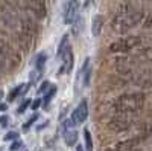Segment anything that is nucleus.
Returning a JSON list of instances; mask_svg holds the SVG:
<instances>
[{"mask_svg":"<svg viewBox=\"0 0 152 151\" xmlns=\"http://www.w3.org/2000/svg\"><path fill=\"white\" fill-rule=\"evenodd\" d=\"M2 98H3V92H2V90H0V99H2Z\"/></svg>","mask_w":152,"mask_h":151,"instance_id":"nucleus-31","label":"nucleus"},{"mask_svg":"<svg viewBox=\"0 0 152 151\" xmlns=\"http://www.w3.org/2000/svg\"><path fill=\"white\" fill-rule=\"evenodd\" d=\"M20 64V57L14 52L8 43L0 40V73L6 70H12Z\"/></svg>","mask_w":152,"mask_h":151,"instance_id":"nucleus-3","label":"nucleus"},{"mask_svg":"<svg viewBox=\"0 0 152 151\" xmlns=\"http://www.w3.org/2000/svg\"><path fill=\"white\" fill-rule=\"evenodd\" d=\"M146 96L140 92L135 93H125L116 98L113 102V108L116 113H126V115H132V113L140 111L145 107Z\"/></svg>","mask_w":152,"mask_h":151,"instance_id":"nucleus-2","label":"nucleus"},{"mask_svg":"<svg viewBox=\"0 0 152 151\" xmlns=\"http://www.w3.org/2000/svg\"><path fill=\"white\" fill-rule=\"evenodd\" d=\"M37 119H38V115H32V116H31V119H29V121H28L26 124L23 125V128H24V130H28V128L31 127V125H32V124H34V122H35Z\"/></svg>","mask_w":152,"mask_h":151,"instance_id":"nucleus-24","label":"nucleus"},{"mask_svg":"<svg viewBox=\"0 0 152 151\" xmlns=\"http://www.w3.org/2000/svg\"><path fill=\"white\" fill-rule=\"evenodd\" d=\"M84 141H85L87 151H94V148H93V137H91L90 130H84Z\"/></svg>","mask_w":152,"mask_h":151,"instance_id":"nucleus-16","label":"nucleus"},{"mask_svg":"<svg viewBox=\"0 0 152 151\" xmlns=\"http://www.w3.org/2000/svg\"><path fill=\"white\" fill-rule=\"evenodd\" d=\"M73 63H75L73 50H72V47H69V49H67V52H66V55L62 57V66H61L59 73H61V75H64V73L72 72V69H73Z\"/></svg>","mask_w":152,"mask_h":151,"instance_id":"nucleus-11","label":"nucleus"},{"mask_svg":"<svg viewBox=\"0 0 152 151\" xmlns=\"http://www.w3.org/2000/svg\"><path fill=\"white\" fill-rule=\"evenodd\" d=\"M79 77H82L84 85L90 84V80H91V61H90V58H87V60L84 61V66H82V69H81V73H78V78H79Z\"/></svg>","mask_w":152,"mask_h":151,"instance_id":"nucleus-12","label":"nucleus"},{"mask_svg":"<svg viewBox=\"0 0 152 151\" xmlns=\"http://www.w3.org/2000/svg\"><path fill=\"white\" fill-rule=\"evenodd\" d=\"M135 84L140 85V87H152V67L142 70L140 73L134 78Z\"/></svg>","mask_w":152,"mask_h":151,"instance_id":"nucleus-10","label":"nucleus"},{"mask_svg":"<svg viewBox=\"0 0 152 151\" xmlns=\"http://www.w3.org/2000/svg\"><path fill=\"white\" fill-rule=\"evenodd\" d=\"M6 108H8L6 104H0V111H3V110H6Z\"/></svg>","mask_w":152,"mask_h":151,"instance_id":"nucleus-29","label":"nucleus"},{"mask_svg":"<svg viewBox=\"0 0 152 151\" xmlns=\"http://www.w3.org/2000/svg\"><path fill=\"white\" fill-rule=\"evenodd\" d=\"M143 28L145 29H152V12L143 18Z\"/></svg>","mask_w":152,"mask_h":151,"instance_id":"nucleus-21","label":"nucleus"},{"mask_svg":"<svg viewBox=\"0 0 152 151\" xmlns=\"http://www.w3.org/2000/svg\"><path fill=\"white\" fill-rule=\"evenodd\" d=\"M151 104H152V98H151Z\"/></svg>","mask_w":152,"mask_h":151,"instance_id":"nucleus-32","label":"nucleus"},{"mask_svg":"<svg viewBox=\"0 0 152 151\" xmlns=\"http://www.w3.org/2000/svg\"><path fill=\"white\" fill-rule=\"evenodd\" d=\"M47 87H49V82L44 81V82L40 85V89H38V93H40V95H46V93H47Z\"/></svg>","mask_w":152,"mask_h":151,"instance_id":"nucleus-26","label":"nucleus"},{"mask_svg":"<svg viewBox=\"0 0 152 151\" xmlns=\"http://www.w3.org/2000/svg\"><path fill=\"white\" fill-rule=\"evenodd\" d=\"M76 151H84V150H82V147H81V145H79V147H78V148H76Z\"/></svg>","mask_w":152,"mask_h":151,"instance_id":"nucleus-30","label":"nucleus"},{"mask_svg":"<svg viewBox=\"0 0 152 151\" xmlns=\"http://www.w3.org/2000/svg\"><path fill=\"white\" fill-rule=\"evenodd\" d=\"M3 139H5V141H17V139H18V133H17V131H9V133L5 134Z\"/></svg>","mask_w":152,"mask_h":151,"instance_id":"nucleus-22","label":"nucleus"},{"mask_svg":"<svg viewBox=\"0 0 152 151\" xmlns=\"http://www.w3.org/2000/svg\"><path fill=\"white\" fill-rule=\"evenodd\" d=\"M21 145H23V144H21V141H20V139H17V141H14V144H12V145L9 147V150H11V151H17L18 148H21Z\"/></svg>","mask_w":152,"mask_h":151,"instance_id":"nucleus-27","label":"nucleus"},{"mask_svg":"<svg viewBox=\"0 0 152 151\" xmlns=\"http://www.w3.org/2000/svg\"><path fill=\"white\" fill-rule=\"evenodd\" d=\"M143 18H145V15L142 11H135V9H131L128 6V8L119 9L116 17L111 21V28L114 32L123 34V32H128V31L134 29L137 24H140V21H143Z\"/></svg>","mask_w":152,"mask_h":151,"instance_id":"nucleus-1","label":"nucleus"},{"mask_svg":"<svg viewBox=\"0 0 152 151\" xmlns=\"http://www.w3.org/2000/svg\"><path fill=\"white\" fill-rule=\"evenodd\" d=\"M55 93H56V87H50V90L44 95V99H43V102L47 105L49 102H50V99H52L53 96H55Z\"/></svg>","mask_w":152,"mask_h":151,"instance_id":"nucleus-20","label":"nucleus"},{"mask_svg":"<svg viewBox=\"0 0 152 151\" xmlns=\"http://www.w3.org/2000/svg\"><path fill=\"white\" fill-rule=\"evenodd\" d=\"M134 124H135L134 118H131L129 115H126V113H120V116L111 118V121L107 125H108V128L113 130V131H126V130L132 128Z\"/></svg>","mask_w":152,"mask_h":151,"instance_id":"nucleus-6","label":"nucleus"},{"mask_svg":"<svg viewBox=\"0 0 152 151\" xmlns=\"http://www.w3.org/2000/svg\"><path fill=\"white\" fill-rule=\"evenodd\" d=\"M18 3L23 9H26L29 14L37 18H44L47 14V9L43 0H18Z\"/></svg>","mask_w":152,"mask_h":151,"instance_id":"nucleus-5","label":"nucleus"},{"mask_svg":"<svg viewBox=\"0 0 152 151\" xmlns=\"http://www.w3.org/2000/svg\"><path fill=\"white\" fill-rule=\"evenodd\" d=\"M69 47H70V46H69V35H64V37L61 38V41H59V47H58V52H56V58H62V57H64Z\"/></svg>","mask_w":152,"mask_h":151,"instance_id":"nucleus-15","label":"nucleus"},{"mask_svg":"<svg viewBox=\"0 0 152 151\" xmlns=\"http://www.w3.org/2000/svg\"><path fill=\"white\" fill-rule=\"evenodd\" d=\"M88 118V105H87V101H81V104L75 108V111L72 113L70 119L73 121L75 125H79V124H84Z\"/></svg>","mask_w":152,"mask_h":151,"instance_id":"nucleus-8","label":"nucleus"},{"mask_svg":"<svg viewBox=\"0 0 152 151\" xmlns=\"http://www.w3.org/2000/svg\"><path fill=\"white\" fill-rule=\"evenodd\" d=\"M46 60H47V57H46L44 52L38 55V57H37V61H35V69L43 70V69H44V64H46Z\"/></svg>","mask_w":152,"mask_h":151,"instance_id":"nucleus-18","label":"nucleus"},{"mask_svg":"<svg viewBox=\"0 0 152 151\" xmlns=\"http://www.w3.org/2000/svg\"><path fill=\"white\" fill-rule=\"evenodd\" d=\"M64 142H66V145H69V147H73L76 142H78V133H76L75 130H66V133H64Z\"/></svg>","mask_w":152,"mask_h":151,"instance_id":"nucleus-14","label":"nucleus"},{"mask_svg":"<svg viewBox=\"0 0 152 151\" xmlns=\"http://www.w3.org/2000/svg\"><path fill=\"white\" fill-rule=\"evenodd\" d=\"M41 104H43V99H40V98H38V99H35V101H34V102H32V105H31V107H32L34 110H37V108H38V107H40Z\"/></svg>","mask_w":152,"mask_h":151,"instance_id":"nucleus-28","label":"nucleus"},{"mask_svg":"<svg viewBox=\"0 0 152 151\" xmlns=\"http://www.w3.org/2000/svg\"><path fill=\"white\" fill-rule=\"evenodd\" d=\"M102 29H104V17L97 14V15H94V18L91 21V34H93V37H99L100 32H102Z\"/></svg>","mask_w":152,"mask_h":151,"instance_id":"nucleus-13","label":"nucleus"},{"mask_svg":"<svg viewBox=\"0 0 152 151\" xmlns=\"http://www.w3.org/2000/svg\"><path fill=\"white\" fill-rule=\"evenodd\" d=\"M23 90H24V85H18V87H15V89L11 92V95L8 96V99H9V101H14L18 95H21V92H23Z\"/></svg>","mask_w":152,"mask_h":151,"instance_id":"nucleus-19","label":"nucleus"},{"mask_svg":"<svg viewBox=\"0 0 152 151\" xmlns=\"http://www.w3.org/2000/svg\"><path fill=\"white\" fill-rule=\"evenodd\" d=\"M137 144L134 139H128V141H120V142H116L107 148V151H135L137 148Z\"/></svg>","mask_w":152,"mask_h":151,"instance_id":"nucleus-9","label":"nucleus"},{"mask_svg":"<svg viewBox=\"0 0 152 151\" xmlns=\"http://www.w3.org/2000/svg\"><path fill=\"white\" fill-rule=\"evenodd\" d=\"M84 29V18L82 17H76V20L73 21V32L75 34H79Z\"/></svg>","mask_w":152,"mask_h":151,"instance_id":"nucleus-17","label":"nucleus"},{"mask_svg":"<svg viewBox=\"0 0 152 151\" xmlns=\"http://www.w3.org/2000/svg\"><path fill=\"white\" fill-rule=\"evenodd\" d=\"M79 12V2L78 0H69L64 6V23L66 24H73V21L78 17Z\"/></svg>","mask_w":152,"mask_h":151,"instance_id":"nucleus-7","label":"nucleus"},{"mask_svg":"<svg viewBox=\"0 0 152 151\" xmlns=\"http://www.w3.org/2000/svg\"><path fill=\"white\" fill-rule=\"evenodd\" d=\"M40 75H41V70H38V69H35L31 75H29V80H31V82H35L38 78H40Z\"/></svg>","mask_w":152,"mask_h":151,"instance_id":"nucleus-23","label":"nucleus"},{"mask_svg":"<svg viewBox=\"0 0 152 151\" xmlns=\"http://www.w3.org/2000/svg\"><path fill=\"white\" fill-rule=\"evenodd\" d=\"M142 43H143V40L140 37H135V35L122 37V38L113 41L110 44V52H113V54H128L131 50L140 47Z\"/></svg>","mask_w":152,"mask_h":151,"instance_id":"nucleus-4","label":"nucleus"},{"mask_svg":"<svg viewBox=\"0 0 152 151\" xmlns=\"http://www.w3.org/2000/svg\"><path fill=\"white\" fill-rule=\"evenodd\" d=\"M29 105H32V102H31V99H26V101H24V102L21 104V107H20L18 110H17V113H23V111L26 110V108H28Z\"/></svg>","mask_w":152,"mask_h":151,"instance_id":"nucleus-25","label":"nucleus"}]
</instances>
